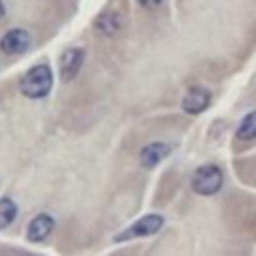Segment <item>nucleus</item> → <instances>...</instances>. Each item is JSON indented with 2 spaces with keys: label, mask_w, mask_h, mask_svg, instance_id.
<instances>
[{
  "label": "nucleus",
  "mask_w": 256,
  "mask_h": 256,
  "mask_svg": "<svg viewBox=\"0 0 256 256\" xmlns=\"http://www.w3.org/2000/svg\"><path fill=\"white\" fill-rule=\"evenodd\" d=\"M50 88H52V70L48 64H38L20 78V92L26 98L40 100L48 96Z\"/></svg>",
  "instance_id": "f257e3e1"
},
{
  "label": "nucleus",
  "mask_w": 256,
  "mask_h": 256,
  "mask_svg": "<svg viewBox=\"0 0 256 256\" xmlns=\"http://www.w3.org/2000/svg\"><path fill=\"white\" fill-rule=\"evenodd\" d=\"M192 190L200 196L216 194L224 184V174L216 164H202L192 174Z\"/></svg>",
  "instance_id": "f03ea898"
},
{
  "label": "nucleus",
  "mask_w": 256,
  "mask_h": 256,
  "mask_svg": "<svg viewBox=\"0 0 256 256\" xmlns=\"http://www.w3.org/2000/svg\"><path fill=\"white\" fill-rule=\"evenodd\" d=\"M164 224V218L160 214H146L140 220H136L130 228H126L122 234L116 236V242H124L128 238H142V236H152L156 234Z\"/></svg>",
  "instance_id": "7ed1b4c3"
},
{
  "label": "nucleus",
  "mask_w": 256,
  "mask_h": 256,
  "mask_svg": "<svg viewBox=\"0 0 256 256\" xmlns=\"http://www.w3.org/2000/svg\"><path fill=\"white\" fill-rule=\"evenodd\" d=\"M30 46V34L24 28H12L0 38V52L6 56H16L26 52Z\"/></svg>",
  "instance_id": "20e7f679"
},
{
  "label": "nucleus",
  "mask_w": 256,
  "mask_h": 256,
  "mask_svg": "<svg viewBox=\"0 0 256 256\" xmlns=\"http://www.w3.org/2000/svg\"><path fill=\"white\" fill-rule=\"evenodd\" d=\"M84 48H70L62 54L60 58V76L64 82H70L76 78V74L80 72L82 64H84Z\"/></svg>",
  "instance_id": "39448f33"
},
{
  "label": "nucleus",
  "mask_w": 256,
  "mask_h": 256,
  "mask_svg": "<svg viewBox=\"0 0 256 256\" xmlns=\"http://www.w3.org/2000/svg\"><path fill=\"white\" fill-rule=\"evenodd\" d=\"M210 106V92L202 86H192L182 98V110L186 114H200Z\"/></svg>",
  "instance_id": "423d86ee"
},
{
  "label": "nucleus",
  "mask_w": 256,
  "mask_h": 256,
  "mask_svg": "<svg viewBox=\"0 0 256 256\" xmlns=\"http://www.w3.org/2000/svg\"><path fill=\"white\" fill-rule=\"evenodd\" d=\"M52 230H54V218L50 214H38L30 220L26 228V238L30 242H42L50 236Z\"/></svg>",
  "instance_id": "0eeeda50"
},
{
  "label": "nucleus",
  "mask_w": 256,
  "mask_h": 256,
  "mask_svg": "<svg viewBox=\"0 0 256 256\" xmlns=\"http://www.w3.org/2000/svg\"><path fill=\"white\" fill-rule=\"evenodd\" d=\"M170 154V146L166 142H150L140 150V164L144 168H154Z\"/></svg>",
  "instance_id": "6e6552de"
},
{
  "label": "nucleus",
  "mask_w": 256,
  "mask_h": 256,
  "mask_svg": "<svg viewBox=\"0 0 256 256\" xmlns=\"http://www.w3.org/2000/svg\"><path fill=\"white\" fill-rule=\"evenodd\" d=\"M94 26H96V30H98L102 36L112 38V36H116V34L122 30V18H120L118 12H102V14L96 18Z\"/></svg>",
  "instance_id": "1a4fd4ad"
},
{
  "label": "nucleus",
  "mask_w": 256,
  "mask_h": 256,
  "mask_svg": "<svg viewBox=\"0 0 256 256\" xmlns=\"http://www.w3.org/2000/svg\"><path fill=\"white\" fill-rule=\"evenodd\" d=\"M254 136H256V114L254 112H248L242 118L238 130H236V138L238 140H244V142H252Z\"/></svg>",
  "instance_id": "9d476101"
},
{
  "label": "nucleus",
  "mask_w": 256,
  "mask_h": 256,
  "mask_svg": "<svg viewBox=\"0 0 256 256\" xmlns=\"http://www.w3.org/2000/svg\"><path fill=\"white\" fill-rule=\"evenodd\" d=\"M16 214H18L16 204L10 198H0V230L10 226L14 222V218H16Z\"/></svg>",
  "instance_id": "9b49d317"
},
{
  "label": "nucleus",
  "mask_w": 256,
  "mask_h": 256,
  "mask_svg": "<svg viewBox=\"0 0 256 256\" xmlns=\"http://www.w3.org/2000/svg\"><path fill=\"white\" fill-rule=\"evenodd\" d=\"M142 6H146V8H154V6H158L162 0H138Z\"/></svg>",
  "instance_id": "f8f14e48"
},
{
  "label": "nucleus",
  "mask_w": 256,
  "mask_h": 256,
  "mask_svg": "<svg viewBox=\"0 0 256 256\" xmlns=\"http://www.w3.org/2000/svg\"><path fill=\"white\" fill-rule=\"evenodd\" d=\"M4 12H6V8H4V2H2V0H0V18H2V16H4Z\"/></svg>",
  "instance_id": "ddd939ff"
}]
</instances>
